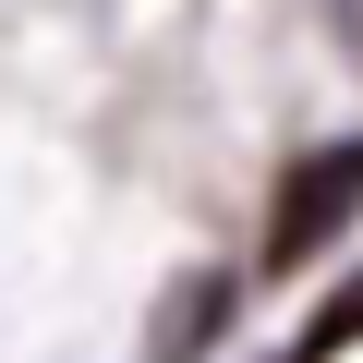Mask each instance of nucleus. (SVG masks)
I'll list each match as a JSON object with an SVG mask.
<instances>
[{
	"label": "nucleus",
	"instance_id": "obj_3",
	"mask_svg": "<svg viewBox=\"0 0 363 363\" xmlns=\"http://www.w3.org/2000/svg\"><path fill=\"white\" fill-rule=\"evenodd\" d=\"M351 339H363V279H339V291L315 303V327H303V351H291V363H327V351H351Z\"/></svg>",
	"mask_w": 363,
	"mask_h": 363
},
{
	"label": "nucleus",
	"instance_id": "obj_2",
	"mask_svg": "<svg viewBox=\"0 0 363 363\" xmlns=\"http://www.w3.org/2000/svg\"><path fill=\"white\" fill-rule=\"evenodd\" d=\"M218 315H230V279H182V291H169V315L145 327V363H194V339H206Z\"/></svg>",
	"mask_w": 363,
	"mask_h": 363
},
{
	"label": "nucleus",
	"instance_id": "obj_1",
	"mask_svg": "<svg viewBox=\"0 0 363 363\" xmlns=\"http://www.w3.org/2000/svg\"><path fill=\"white\" fill-rule=\"evenodd\" d=\"M363 218V133L351 145H315V157H291V182H279V206H267V242H255V279H303L339 230Z\"/></svg>",
	"mask_w": 363,
	"mask_h": 363
},
{
	"label": "nucleus",
	"instance_id": "obj_4",
	"mask_svg": "<svg viewBox=\"0 0 363 363\" xmlns=\"http://www.w3.org/2000/svg\"><path fill=\"white\" fill-rule=\"evenodd\" d=\"M339 13H351V37H363V0H339Z\"/></svg>",
	"mask_w": 363,
	"mask_h": 363
}]
</instances>
